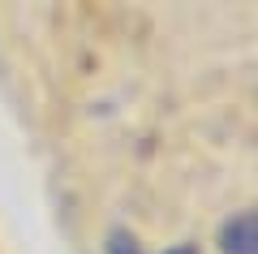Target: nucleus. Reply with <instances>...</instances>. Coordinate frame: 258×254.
Returning <instances> with one entry per match:
<instances>
[{
    "mask_svg": "<svg viewBox=\"0 0 258 254\" xmlns=\"http://www.w3.org/2000/svg\"><path fill=\"white\" fill-rule=\"evenodd\" d=\"M224 254H258V211H241L220 233Z\"/></svg>",
    "mask_w": 258,
    "mask_h": 254,
    "instance_id": "1",
    "label": "nucleus"
},
{
    "mask_svg": "<svg viewBox=\"0 0 258 254\" xmlns=\"http://www.w3.org/2000/svg\"><path fill=\"white\" fill-rule=\"evenodd\" d=\"M108 254H142V250L129 241V237L112 233V237H108ZM168 254H194V245H176V250H168Z\"/></svg>",
    "mask_w": 258,
    "mask_h": 254,
    "instance_id": "2",
    "label": "nucleus"
}]
</instances>
